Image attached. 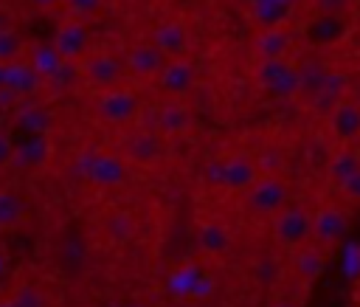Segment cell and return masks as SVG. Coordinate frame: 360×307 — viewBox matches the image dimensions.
<instances>
[{"label": "cell", "instance_id": "cell-1", "mask_svg": "<svg viewBox=\"0 0 360 307\" xmlns=\"http://www.w3.org/2000/svg\"><path fill=\"white\" fill-rule=\"evenodd\" d=\"M205 177L211 186H219L225 192H236V194H245L256 177H259V166L250 155H231V158H219V161H211L208 169H205Z\"/></svg>", "mask_w": 360, "mask_h": 307}, {"label": "cell", "instance_id": "cell-2", "mask_svg": "<svg viewBox=\"0 0 360 307\" xmlns=\"http://www.w3.org/2000/svg\"><path fill=\"white\" fill-rule=\"evenodd\" d=\"M256 82L273 99H292L301 93V70L287 56L284 59H259Z\"/></svg>", "mask_w": 360, "mask_h": 307}, {"label": "cell", "instance_id": "cell-3", "mask_svg": "<svg viewBox=\"0 0 360 307\" xmlns=\"http://www.w3.org/2000/svg\"><path fill=\"white\" fill-rule=\"evenodd\" d=\"M273 237L281 248L295 251L312 239V214L301 206H284L273 214Z\"/></svg>", "mask_w": 360, "mask_h": 307}, {"label": "cell", "instance_id": "cell-4", "mask_svg": "<svg viewBox=\"0 0 360 307\" xmlns=\"http://www.w3.org/2000/svg\"><path fill=\"white\" fill-rule=\"evenodd\" d=\"M287 183L278 175H259L256 183L245 192V203L259 217H273L287 206Z\"/></svg>", "mask_w": 360, "mask_h": 307}, {"label": "cell", "instance_id": "cell-5", "mask_svg": "<svg viewBox=\"0 0 360 307\" xmlns=\"http://www.w3.org/2000/svg\"><path fill=\"white\" fill-rule=\"evenodd\" d=\"M76 163H82V175L93 183V186H101V189H112V186H121L127 180V161L121 155H112V152H90V155H82Z\"/></svg>", "mask_w": 360, "mask_h": 307}, {"label": "cell", "instance_id": "cell-6", "mask_svg": "<svg viewBox=\"0 0 360 307\" xmlns=\"http://www.w3.org/2000/svg\"><path fill=\"white\" fill-rule=\"evenodd\" d=\"M96 113H98L107 124L121 127V124H129V121L138 118V113H141V99H138L132 90H127V87L118 84V87L101 90V96H98V101H96Z\"/></svg>", "mask_w": 360, "mask_h": 307}, {"label": "cell", "instance_id": "cell-7", "mask_svg": "<svg viewBox=\"0 0 360 307\" xmlns=\"http://www.w3.org/2000/svg\"><path fill=\"white\" fill-rule=\"evenodd\" d=\"M124 73H127V65H124L118 56L107 54V51L87 56L84 65H82V76H84L93 87H98V90L118 87L121 79H124Z\"/></svg>", "mask_w": 360, "mask_h": 307}, {"label": "cell", "instance_id": "cell-8", "mask_svg": "<svg viewBox=\"0 0 360 307\" xmlns=\"http://www.w3.org/2000/svg\"><path fill=\"white\" fill-rule=\"evenodd\" d=\"M326 127L338 144H352L360 138V104L338 99L326 113Z\"/></svg>", "mask_w": 360, "mask_h": 307}, {"label": "cell", "instance_id": "cell-9", "mask_svg": "<svg viewBox=\"0 0 360 307\" xmlns=\"http://www.w3.org/2000/svg\"><path fill=\"white\" fill-rule=\"evenodd\" d=\"M349 234V217L338 206H323L312 214V239L321 242L323 248L338 245Z\"/></svg>", "mask_w": 360, "mask_h": 307}, {"label": "cell", "instance_id": "cell-10", "mask_svg": "<svg viewBox=\"0 0 360 307\" xmlns=\"http://www.w3.org/2000/svg\"><path fill=\"white\" fill-rule=\"evenodd\" d=\"M53 48L68 62H76V59L87 56V51H90V31H87L84 20H73L70 17L68 23H62L56 28V34H53Z\"/></svg>", "mask_w": 360, "mask_h": 307}, {"label": "cell", "instance_id": "cell-11", "mask_svg": "<svg viewBox=\"0 0 360 307\" xmlns=\"http://www.w3.org/2000/svg\"><path fill=\"white\" fill-rule=\"evenodd\" d=\"M194 82H197V70H194V65H191L186 56L169 59V62L163 65V70L158 73V87H160L166 96H172V99H180V96L191 93Z\"/></svg>", "mask_w": 360, "mask_h": 307}, {"label": "cell", "instance_id": "cell-12", "mask_svg": "<svg viewBox=\"0 0 360 307\" xmlns=\"http://www.w3.org/2000/svg\"><path fill=\"white\" fill-rule=\"evenodd\" d=\"M152 42L166 59H180L191 48V34L180 20H166L152 31Z\"/></svg>", "mask_w": 360, "mask_h": 307}, {"label": "cell", "instance_id": "cell-13", "mask_svg": "<svg viewBox=\"0 0 360 307\" xmlns=\"http://www.w3.org/2000/svg\"><path fill=\"white\" fill-rule=\"evenodd\" d=\"M349 23L343 20V14H318L304 25V39L309 45H335L346 37Z\"/></svg>", "mask_w": 360, "mask_h": 307}, {"label": "cell", "instance_id": "cell-14", "mask_svg": "<svg viewBox=\"0 0 360 307\" xmlns=\"http://www.w3.org/2000/svg\"><path fill=\"white\" fill-rule=\"evenodd\" d=\"M166 62H169V59L158 51V45H155V42L132 45V48L127 51V59H124L127 73L141 76V79H158V73L163 70V65H166Z\"/></svg>", "mask_w": 360, "mask_h": 307}, {"label": "cell", "instance_id": "cell-15", "mask_svg": "<svg viewBox=\"0 0 360 307\" xmlns=\"http://www.w3.org/2000/svg\"><path fill=\"white\" fill-rule=\"evenodd\" d=\"M42 84H45V76L31 62H8L6 87H11L17 96H34Z\"/></svg>", "mask_w": 360, "mask_h": 307}, {"label": "cell", "instance_id": "cell-16", "mask_svg": "<svg viewBox=\"0 0 360 307\" xmlns=\"http://www.w3.org/2000/svg\"><path fill=\"white\" fill-rule=\"evenodd\" d=\"M250 14L259 28H281L292 14V0H250Z\"/></svg>", "mask_w": 360, "mask_h": 307}, {"label": "cell", "instance_id": "cell-17", "mask_svg": "<svg viewBox=\"0 0 360 307\" xmlns=\"http://www.w3.org/2000/svg\"><path fill=\"white\" fill-rule=\"evenodd\" d=\"M51 155V144L45 135H28L25 141L14 144V158H11V166H20V169H34V166H42Z\"/></svg>", "mask_w": 360, "mask_h": 307}, {"label": "cell", "instance_id": "cell-18", "mask_svg": "<svg viewBox=\"0 0 360 307\" xmlns=\"http://www.w3.org/2000/svg\"><path fill=\"white\" fill-rule=\"evenodd\" d=\"M253 51L259 59H284L290 51V31L281 28H262L259 37L253 39Z\"/></svg>", "mask_w": 360, "mask_h": 307}, {"label": "cell", "instance_id": "cell-19", "mask_svg": "<svg viewBox=\"0 0 360 307\" xmlns=\"http://www.w3.org/2000/svg\"><path fill=\"white\" fill-rule=\"evenodd\" d=\"M127 155L135 163H155L158 158H163V138L158 132H138L129 138Z\"/></svg>", "mask_w": 360, "mask_h": 307}, {"label": "cell", "instance_id": "cell-20", "mask_svg": "<svg viewBox=\"0 0 360 307\" xmlns=\"http://www.w3.org/2000/svg\"><path fill=\"white\" fill-rule=\"evenodd\" d=\"M354 172H360V155L354 152V149H349V146H343V149H338L335 152V158L329 161V169H326V175H329V183L332 186H343Z\"/></svg>", "mask_w": 360, "mask_h": 307}, {"label": "cell", "instance_id": "cell-21", "mask_svg": "<svg viewBox=\"0 0 360 307\" xmlns=\"http://www.w3.org/2000/svg\"><path fill=\"white\" fill-rule=\"evenodd\" d=\"M158 127L163 135H183L188 127H191V110L180 101H172L160 110V118H158Z\"/></svg>", "mask_w": 360, "mask_h": 307}, {"label": "cell", "instance_id": "cell-22", "mask_svg": "<svg viewBox=\"0 0 360 307\" xmlns=\"http://www.w3.org/2000/svg\"><path fill=\"white\" fill-rule=\"evenodd\" d=\"M197 242H200V248H202L205 253H222V251H228V245H231V234H228V228L219 225V223H202V225L197 228Z\"/></svg>", "mask_w": 360, "mask_h": 307}, {"label": "cell", "instance_id": "cell-23", "mask_svg": "<svg viewBox=\"0 0 360 307\" xmlns=\"http://www.w3.org/2000/svg\"><path fill=\"white\" fill-rule=\"evenodd\" d=\"M200 270H202L200 265H180V268H174L169 273V279H166V290L172 296H177V299H188L191 290H194V282H197Z\"/></svg>", "mask_w": 360, "mask_h": 307}, {"label": "cell", "instance_id": "cell-24", "mask_svg": "<svg viewBox=\"0 0 360 307\" xmlns=\"http://www.w3.org/2000/svg\"><path fill=\"white\" fill-rule=\"evenodd\" d=\"M22 220H25V200L11 189H0V228H14Z\"/></svg>", "mask_w": 360, "mask_h": 307}, {"label": "cell", "instance_id": "cell-25", "mask_svg": "<svg viewBox=\"0 0 360 307\" xmlns=\"http://www.w3.org/2000/svg\"><path fill=\"white\" fill-rule=\"evenodd\" d=\"M17 124H20V130H25L28 135H45V132L51 130V115H48L45 107L28 104V107H22V110L17 113Z\"/></svg>", "mask_w": 360, "mask_h": 307}, {"label": "cell", "instance_id": "cell-26", "mask_svg": "<svg viewBox=\"0 0 360 307\" xmlns=\"http://www.w3.org/2000/svg\"><path fill=\"white\" fill-rule=\"evenodd\" d=\"M295 270L301 279H315L323 270V251L309 248V242L295 248Z\"/></svg>", "mask_w": 360, "mask_h": 307}, {"label": "cell", "instance_id": "cell-27", "mask_svg": "<svg viewBox=\"0 0 360 307\" xmlns=\"http://www.w3.org/2000/svg\"><path fill=\"white\" fill-rule=\"evenodd\" d=\"M62 62H65V59L59 56V51L53 48V42H39V45H34V51H31V65H34L42 76H51Z\"/></svg>", "mask_w": 360, "mask_h": 307}, {"label": "cell", "instance_id": "cell-28", "mask_svg": "<svg viewBox=\"0 0 360 307\" xmlns=\"http://www.w3.org/2000/svg\"><path fill=\"white\" fill-rule=\"evenodd\" d=\"M22 54V37L11 28V25H0V62H17V56Z\"/></svg>", "mask_w": 360, "mask_h": 307}, {"label": "cell", "instance_id": "cell-29", "mask_svg": "<svg viewBox=\"0 0 360 307\" xmlns=\"http://www.w3.org/2000/svg\"><path fill=\"white\" fill-rule=\"evenodd\" d=\"M0 307H48V301H45V296H42L39 290H34V287H20L11 299L0 301Z\"/></svg>", "mask_w": 360, "mask_h": 307}, {"label": "cell", "instance_id": "cell-30", "mask_svg": "<svg viewBox=\"0 0 360 307\" xmlns=\"http://www.w3.org/2000/svg\"><path fill=\"white\" fill-rule=\"evenodd\" d=\"M79 79V68H76V62H62L51 76H45V82L51 84V87H56V90H68L73 82Z\"/></svg>", "mask_w": 360, "mask_h": 307}, {"label": "cell", "instance_id": "cell-31", "mask_svg": "<svg viewBox=\"0 0 360 307\" xmlns=\"http://www.w3.org/2000/svg\"><path fill=\"white\" fill-rule=\"evenodd\" d=\"M73 20H90L104 8V0H62Z\"/></svg>", "mask_w": 360, "mask_h": 307}, {"label": "cell", "instance_id": "cell-32", "mask_svg": "<svg viewBox=\"0 0 360 307\" xmlns=\"http://www.w3.org/2000/svg\"><path fill=\"white\" fill-rule=\"evenodd\" d=\"M214 290H217V279H214L208 270H200V276H197L194 290H191V296H188V299H211V296H214Z\"/></svg>", "mask_w": 360, "mask_h": 307}, {"label": "cell", "instance_id": "cell-33", "mask_svg": "<svg viewBox=\"0 0 360 307\" xmlns=\"http://www.w3.org/2000/svg\"><path fill=\"white\" fill-rule=\"evenodd\" d=\"M352 0H312L318 14H343Z\"/></svg>", "mask_w": 360, "mask_h": 307}, {"label": "cell", "instance_id": "cell-34", "mask_svg": "<svg viewBox=\"0 0 360 307\" xmlns=\"http://www.w3.org/2000/svg\"><path fill=\"white\" fill-rule=\"evenodd\" d=\"M11 158H14V141L0 130V166H11Z\"/></svg>", "mask_w": 360, "mask_h": 307}, {"label": "cell", "instance_id": "cell-35", "mask_svg": "<svg viewBox=\"0 0 360 307\" xmlns=\"http://www.w3.org/2000/svg\"><path fill=\"white\" fill-rule=\"evenodd\" d=\"M340 189H343V194H346L349 200L360 203V172H354V175H352V177H349V180H346Z\"/></svg>", "mask_w": 360, "mask_h": 307}, {"label": "cell", "instance_id": "cell-36", "mask_svg": "<svg viewBox=\"0 0 360 307\" xmlns=\"http://www.w3.org/2000/svg\"><path fill=\"white\" fill-rule=\"evenodd\" d=\"M256 276H259L262 282H273V279H276V265H270V259H264L262 268L256 270Z\"/></svg>", "mask_w": 360, "mask_h": 307}, {"label": "cell", "instance_id": "cell-37", "mask_svg": "<svg viewBox=\"0 0 360 307\" xmlns=\"http://www.w3.org/2000/svg\"><path fill=\"white\" fill-rule=\"evenodd\" d=\"M59 3H62V0H31V6H34V8H42V11H45V8H53V6H59Z\"/></svg>", "mask_w": 360, "mask_h": 307}, {"label": "cell", "instance_id": "cell-38", "mask_svg": "<svg viewBox=\"0 0 360 307\" xmlns=\"http://www.w3.org/2000/svg\"><path fill=\"white\" fill-rule=\"evenodd\" d=\"M6 68H8V65H3V62H0V90L6 87Z\"/></svg>", "mask_w": 360, "mask_h": 307}, {"label": "cell", "instance_id": "cell-39", "mask_svg": "<svg viewBox=\"0 0 360 307\" xmlns=\"http://www.w3.org/2000/svg\"><path fill=\"white\" fill-rule=\"evenodd\" d=\"M3 273H6V256L0 253V276H3Z\"/></svg>", "mask_w": 360, "mask_h": 307}, {"label": "cell", "instance_id": "cell-40", "mask_svg": "<svg viewBox=\"0 0 360 307\" xmlns=\"http://www.w3.org/2000/svg\"><path fill=\"white\" fill-rule=\"evenodd\" d=\"M276 307H292V304H290V301H281V304H276Z\"/></svg>", "mask_w": 360, "mask_h": 307}, {"label": "cell", "instance_id": "cell-41", "mask_svg": "<svg viewBox=\"0 0 360 307\" xmlns=\"http://www.w3.org/2000/svg\"><path fill=\"white\" fill-rule=\"evenodd\" d=\"M124 307H143V304H124Z\"/></svg>", "mask_w": 360, "mask_h": 307}]
</instances>
